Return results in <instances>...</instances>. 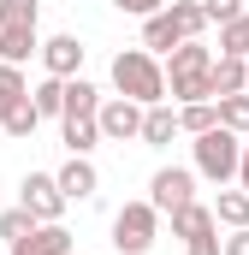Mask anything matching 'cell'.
Masks as SVG:
<instances>
[{"label":"cell","instance_id":"13","mask_svg":"<svg viewBox=\"0 0 249 255\" xmlns=\"http://www.w3.org/2000/svg\"><path fill=\"white\" fill-rule=\"evenodd\" d=\"M172 136H178V107H166V101L142 107V130H136V142H148V148H166Z\"/></svg>","mask_w":249,"mask_h":255},{"label":"cell","instance_id":"28","mask_svg":"<svg viewBox=\"0 0 249 255\" xmlns=\"http://www.w3.org/2000/svg\"><path fill=\"white\" fill-rule=\"evenodd\" d=\"M42 0H0V24H36Z\"/></svg>","mask_w":249,"mask_h":255},{"label":"cell","instance_id":"16","mask_svg":"<svg viewBox=\"0 0 249 255\" xmlns=\"http://www.w3.org/2000/svg\"><path fill=\"white\" fill-rule=\"evenodd\" d=\"M101 142V130H95V113H65V148L71 154H89Z\"/></svg>","mask_w":249,"mask_h":255},{"label":"cell","instance_id":"1","mask_svg":"<svg viewBox=\"0 0 249 255\" xmlns=\"http://www.w3.org/2000/svg\"><path fill=\"white\" fill-rule=\"evenodd\" d=\"M113 89H119L124 101H136V107H154V101H166L160 60H154L148 48H124L119 60H113Z\"/></svg>","mask_w":249,"mask_h":255},{"label":"cell","instance_id":"27","mask_svg":"<svg viewBox=\"0 0 249 255\" xmlns=\"http://www.w3.org/2000/svg\"><path fill=\"white\" fill-rule=\"evenodd\" d=\"M196 6H202L208 24H232V18H244V0H196Z\"/></svg>","mask_w":249,"mask_h":255},{"label":"cell","instance_id":"29","mask_svg":"<svg viewBox=\"0 0 249 255\" xmlns=\"http://www.w3.org/2000/svg\"><path fill=\"white\" fill-rule=\"evenodd\" d=\"M113 6H119V12H130V18H148V12H160L166 0H113Z\"/></svg>","mask_w":249,"mask_h":255},{"label":"cell","instance_id":"26","mask_svg":"<svg viewBox=\"0 0 249 255\" xmlns=\"http://www.w3.org/2000/svg\"><path fill=\"white\" fill-rule=\"evenodd\" d=\"M172 18H178V30H184L190 42H196V36H202V24H208V18H202V6H196V0H172Z\"/></svg>","mask_w":249,"mask_h":255},{"label":"cell","instance_id":"7","mask_svg":"<svg viewBox=\"0 0 249 255\" xmlns=\"http://www.w3.org/2000/svg\"><path fill=\"white\" fill-rule=\"evenodd\" d=\"M18 196H24L18 208H30L36 220H60L65 214V196H60V184H54V172H30V178L18 184Z\"/></svg>","mask_w":249,"mask_h":255},{"label":"cell","instance_id":"12","mask_svg":"<svg viewBox=\"0 0 249 255\" xmlns=\"http://www.w3.org/2000/svg\"><path fill=\"white\" fill-rule=\"evenodd\" d=\"M12 255H71V232H65L60 220H42L30 238H18Z\"/></svg>","mask_w":249,"mask_h":255},{"label":"cell","instance_id":"15","mask_svg":"<svg viewBox=\"0 0 249 255\" xmlns=\"http://www.w3.org/2000/svg\"><path fill=\"white\" fill-rule=\"evenodd\" d=\"M166 220H172V232H178V238H202V232H220V226H214V208H202V202H184V208H178V214H166Z\"/></svg>","mask_w":249,"mask_h":255},{"label":"cell","instance_id":"3","mask_svg":"<svg viewBox=\"0 0 249 255\" xmlns=\"http://www.w3.org/2000/svg\"><path fill=\"white\" fill-rule=\"evenodd\" d=\"M238 154H244V142H238V130H226V125L196 136V172L208 184H232L238 178Z\"/></svg>","mask_w":249,"mask_h":255},{"label":"cell","instance_id":"22","mask_svg":"<svg viewBox=\"0 0 249 255\" xmlns=\"http://www.w3.org/2000/svg\"><path fill=\"white\" fill-rule=\"evenodd\" d=\"M220 54H238V60H249V6H244V18L220 24Z\"/></svg>","mask_w":249,"mask_h":255},{"label":"cell","instance_id":"10","mask_svg":"<svg viewBox=\"0 0 249 255\" xmlns=\"http://www.w3.org/2000/svg\"><path fill=\"white\" fill-rule=\"evenodd\" d=\"M178 42H190V36L178 30L172 6H160V12H148V18H142V48H148V54H172Z\"/></svg>","mask_w":249,"mask_h":255},{"label":"cell","instance_id":"20","mask_svg":"<svg viewBox=\"0 0 249 255\" xmlns=\"http://www.w3.org/2000/svg\"><path fill=\"white\" fill-rule=\"evenodd\" d=\"M220 125V113H214V101H184L178 107V130H190V136H202V130Z\"/></svg>","mask_w":249,"mask_h":255},{"label":"cell","instance_id":"24","mask_svg":"<svg viewBox=\"0 0 249 255\" xmlns=\"http://www.w3.org/2000/svg\"><path fill=\"white\" fill-rule=\"evenodd\" d=\"M36 226H42V220H36L30 208H6V214H0V238H6V244H18V238H30Z\"/></svg>","mask_w":249,"mask_h":255},{"label":"cell","instance_id":"11","mask_svg":"<svg viewBox=\"0 0 249 255\" xmlns=\"http://www.w3.org/2000/svg\"><path fill=\"white\" fill-rule=\"evenodd\" d=\"M36 54L48 65V77H77V71H83V42H77V36H54V42H42Z\"/></svg>","mask_w":249,"mask_h":255},{"label":"cell","instance_id":"19","mask_svg":"<svg viewBox=\"0 0 249 255\" xmlns=\"http://www.w3.org/2000/svg\"><path fill=\"white\" fill-rule=\"evenodd\" d=\"M30 107H36L42 119H54V113L65 107V77H42V83L30 89Z\"/></svg>","mask_w":249,"mask_h":255},{"label":"cell","instance_id":"21","mask_svg":"<svg viewBox=\"0 0 249 255\" xmlns=\"http://www.w3.org/2000/svg\"><path fill=\"white\" fill-rule=\"evenodd\" d=\"M24 95H30V83H24V65H0V119H6V113L24 101Z\"/></svg>","mask_w":249,"mask_h":255},{"label":"cell","instance_id":"32","mask_svg":"<svg viewBox=\"0 0 249 255\" xmlns=\"http://www.w3.org/2000/svg\"><path fill=\"white\" fill-rule=\"evenodd\" d=\"M238 184L249 190V142H244V154H238Z\"/></svg>","mask_w":249,"mask_h":255},{"label":"cell","instance_id":"5","mask_svg":"<svg viewBox=\"0 0 249 255\" xmlns=\"http://www.w3.org/2000/svg\"><path fill=\"white\" fill-rule=\"evenodd\" d=\"M184 202H196V172H184V166H160V172L148 178V208H154V214H178Z\"/></svg>","mask_w":249,"mask_h":255},{"label":"cell","instance_id":"31","mask_svg":"<svg viewBox=\"0 0 249 255\" xmlns=\"http://www.w3.org/2000/svg\"><path fill=\"white\" fill-rule=\"evenodd\" d=\"M190 255H220V238H214V232H202V238H190Z\"/></svg>","mask_w":249,"mask_h":255},{"label":"cell","instance_id":"30","mask_svg":"<svg viewBox=\"0 0 249 255\" xmlns=\"http://www.w3.org/2000/svg\"><path fill=\"white\" fill-rule=\"evenodd\" d=\"M220 255H249V226H238V232L220 244Z\"/></svg>","mask_w":249,"mask_h":255},{"label":"cell","instance_id":"2","mask_svg":"<svg viewBox=\"0 0 249 255\" xmlns=\"http://www.w3.org/2000/svg\"><path fill=\"white\" fill-rule=\"evenodd\" d=\"M208 65H214V54H208L202 42H178V48L166 54V65H160L166 95H172V101H214V95H208Z\"/></svg>","mask_w":249,"mask_h":255},{"label":"cell","instance_id":"23","mask_svg":"<svg viewBox=\"0 0 249 255\" xmlns=\"http://www.w3.org/2000/svg\"><path fill=\"white\" fill-rule=\"evenodd\" d=\"M214 113H220V125H226V130H238V136H244V130H249V95H220V101H214Z\"/></svg>","mask_w":249,"mask_h":255},{"label":"cell","instance_id":"33","mask_svg":"<svg viewBox=\"0 0 249 255\" xmlns=\"http://www.w3.org/2000/svg\"><path fill=\"white\" fill-rule=\"evenodd\" d=\"M71 255H77V250H71Z\"/></svg>","mask_w":249,"mask_h":255},{"label":"cell","instance_id":"25","mask_svg":"<svg viewBox=\"0 0 249 255\" xmlns=\"http://www.w3.org/2000/svg\"><path fill=\"white\" fill-rule=\"evenodd\" d=\"M0 125H6V136H36L42 113H36V107H30V95H24V101H18V107H12V113L0 119Z\"/></svg>","mask_w":249,"mask_h":255},{"label":"cell","instance_id":"9","mask_svg":"<svg viewBox=\"0 0 249 255\" xmlns=\"http://www.w3.org/2000/svg\"><path fill=\"white\" fill-rule=\"evenodd\" d=\"M54 184H60V196H65V202H89L101 178H95V166H89V154H71V160H65L60 172H54Z\"/></svg>","mask_w":249,"mask_h":255},{"label":"cell","instance_id":"4","mask_svg":"<svg viewBox=\"0 0 249 255\" xmlns=\"http://www.w3.org/2000/svg\"><path fill=\"white\" fill-rule=\"evenodd\" d=\"M154 226H160V214L148 202H124L113 214V250L119 255H148L154 250Z\"/></svg>","mask_w":249,"mask_h":255},{"label":"cell","instance_id":"8","mask_svg":"<svg viewBox=\"0 0 249 255\" xmlns=\"http://www.w3.org/2000/svg\"><path fill=\"white\" fill-rule=\"evenodd\" d=\"M249 89V60H238V54H220V60L208 65V95L220 101V95H244Z\"/></svg>","mask_w":249,"mask_h":255},{"label":"cell","instance_id":"14","mask_svg":"<svg viewBox=\"0 0 249 255\" xmlns=\"http://www.w3.org/2000/svg\"><path fill=\"white\" fill-rule=\"evenodd\" d=\"M36 48V24H0V65H24Z\"/></svg>","mask_w":249,"mask_h":255},{"label":"cell","instance_id":"18","mask_svg":"<svg viewBox=\"0 0 249 255\" xmlns=\"http://www.w3.org/2000/svg\"><path fill=\"white\" fill-rule=\"evenodd\" d=\"M95 107H101V89L83 83V77H65V107H60V119H65V113H95Z\"/></svg>","mask_w":249,"mask_h":255},{"label":"cell","instance_id":"6","mask_svg":"<svg viewBox=\"0 0 249 255\" xmlns=\"http://www.w3.org/2000/svg\"><path fill=\"white\" fill-rule=\"evenodd\" d=\"M95 130H101V142H136V130H142V107L124 101V95H113V101L95 107Z\"/></svg>","mask_w":249,"mask_h":255},{"label":"cell","instance_id":"17","mask_svg":"<svg viewBox=\"0 0 249 255\" xmlns=\"http://www.w3.org/2000/svg\"><path fill=\"white\" fill-rule=\"evenodd\" d=\"M214 226H249V190H220V202H214Z\"/></svg>","mask_w":249,"mask_h":255}]
</instances>
